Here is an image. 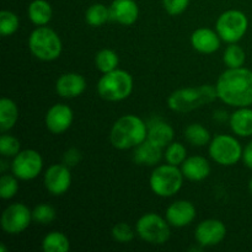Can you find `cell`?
Segmentation results:
<instances>
[{"mask_svg": "<svg viewBox=\"0 0 252 252\" xmlns=\"http://www.w3.org/2000/svg\"><path fill=\"white\" fill-rule=\"evenodd\" d=\"M197 216L196 207L192 202L180 199L170 204L165 213V218L174 228H185L194 220Z\"/></svg>", "mask_w": 252, "mask_h": 252, "instance_id": "15", "label": "cell"}, {"mask_svg": "<svg viewBox=\"0 0 252 252\" xmlns=\"http://www.w3.org/2000/svg\"><path fill=\"white\" fill-rule=\"evenodd\" d=\"M133 85L132 75L128 71L117 68L101 76L97 83V93L103 100L118 102L129 97Z\"/></svg>", "mask_w": 252, "mask_h": 252, "instance_id": "5", "label": "cell"}, {"mask_svg": "<svg viewBox=\"0 0 252 252\" xmlns=\"http://www.w3.org/2000/svg\"><path fill=\"white\" fill-rule=\"evenodd\" d=\"M57 212L51 204L41 203L36 206L32 211V219L34 223L41 224V225H47L51 224L56 219Z\"/></svg>", "mask_w": 252, "mask_h": 252, "instance_id": "33", "label": "cell"}, {"mask_svg": "<svg viewBox=\"0 0 252 252\" xmlns=\"http://www.w3.org/2000/svg\"><path fill=\"white\" fill-rule=\"evenodd\" d=\"M30 21L36 26H46L53 16V10L47 0H33L27 9Z\"/></svg>", "mask_w": 252, "mask_h": 252, "instance_id": "23", "label": "cell"}, {"mask_svg": "<svg viewBox=\"0 0 252 252\" xmlns=\"http://www.w3.org/2000/svg\"><path fill=\"white\" fill-rule=\"evenodd\" d=\"M11 174L21 181L34 180L43 169V159L37 150H21L16 157L12 158Z\"/></svg>", "mask_w": 252, "mask_h": 252, "instance_id": "10", "label": "cell"}, {"mask_svg": "<svg viewBox=\"0 0 252 252\" xmlns=\"http://www.w3.org/2000/svg\"><path fill=\"white\" fill-rule=\"evenodd\" d=\"M5 250H6V249H5V246L1 244V246H0V252H5Z\"/></svg>", "mask_w": 252, "mask_h": 252, "instance_id": "42", "label": "cell"}, {"mask_svg": "<svg viewBox=\"0 0 252 252\" xmlns=\"http://www.w3.org/2000/svg\"><path fill=\"white\" fill-rule=\"evenodd\" d=\"M185 176L179 166L170 164L158 165L149 177L150 189L161 198L174 197L181 189Z\"/></svg>", "mask_w": 252, "mask_h": 252, "instance_id": "6", "label": "cell"}, {"mask_svg": "<svg viewBox=\"0 0 252 252\" xmlns=\"http://www.w3.org/2000/svg\"><path fill=\"white\" fill-rule=\"evenodd\" d=\"M19 120V108L17 105L9 97L0 100V129L2 133L7 132L16 125Z\"/></svg>", "mask_w": 252, "mask_h": 252, "instance_id": "24", "label": "cell"}, {"mask_svg": "<svg viewBox=\"0 0 252 252\" xmlns=\"http://www.w3.org/2000/svg\"><path fill=\"white\" fill-rule=\"evenodd\" d=\"M181 171L185 179L189 181L199 182L206 180L211 175L212 167L208 160L201 155L187 157V159L182 162Z\"/></svg>", "mask_w": 252, "mask_h": 252, "instance_id": "19", "label": "cell"}, {"mask_svg": "<svg viewBox=\"0 0 252 252\" xmlns=\"http://www.w3.org/2000/svg\"><path fill=\"white\" fill-rule=\"evenodd\" d=\"M231 132L241 138L252 137V108L239 107L229 117Z\"/></svg>", "mask_w": 252, "mask_h": 252, "instance_id": "22", "label": "cell"}, {"mask_svg": "<svg viewBox=\"0 0 252 252\" xmlns=\"http://www.w3.org/2000/svg\"><path fill=\"white\" fill-rule=\"evenodd\" d=\"M147 125H148L147 139L149 140V142H152L153 144L165 149L170 143L174 142L175 132H174V128L171 127V125H169V123L165 122V121L160 120V118L149 121V122H147Z\"/></svg>", "mask_w": 252, "mask_h": 252, "instance_id": "20", "label": "cell"}, {"mask_svg": "<svg viewBox=\"0 0 252 252\" xmlns=\"http://www.w3.org/2000/svg\"><path fill=\"white\" fill-rule=\"evenodd\" d=\"M189 5V0H162L165 11L171 16L184 14Z\"/></svg>", "mask_w": 252, "mask_h": 252, "instance_id": "36", "label": "cell"}, {"mask_svg": "<svg viewBox=\"0 0 252 252\" xmlns=\"http://www.w3.org/2000/svg\"><path fill=\"white\" fill-rule=\"evenodd\" d=\"M164 159L167 164L180 166L187 159V149L182 143L172 142L165 148Z\"/></svg>", "mask_w": 252, "mask_h": 252, "instance_id": "30", "label": "cell"}, {"mask_svg": "<svg viewBox=\"0 0 252 252\" xmlns=\"http://www.w3.org/2000/svg\"><path fill=\"white\" fill-rule=\"evenodd\" d=\"M120 58L117 53L112 49L103 48L98 51L95 56V65L97 70H100L102 74L110 73V71L117 69Z\"/></svg>", "mask_w": 252, "mask_h": 252, "instance_id": "28", "label": "cell"}, {"mask_svg": "<svg viewBox=\"0 0 252 252\" xmlns=\"http://www.w3.org/2000/svg\"><path fill=\"white\" fill-rule=\"evenodd\" d=\"M20 20L15 12L10 10H2L0 12V33L2 37L14 34L19 30Z\"/></svg>", "mask_w": 252, "mask_h": 252, "instance_id": "31", "label": "cell"}, {"mask_svg": "<svg viewBox=\"0 0 252 252\" xmlns=\"http://www.w3.org/2000/svg\"><path fill=\"white\" fill-rule=\"evenodd\" d=\"M21 152V144L17 138L10 134H1L0 137V154L2 158H14Z\"/></svg>", "mask_w": 252, "mask_h": 252, "instance_id": "34", "label": "cell"}, {"mask_svg": "<svg viewBox=\"0 0 252 252\" xmlns=\"http://www.w3.org/2000/svg\"><path fill=\"white\" fill-rule=\"evenodd\" d=\"M170 224L166 218H162L157 213L144 214L138 219L135 231L138 236L150 245H164L171 236Z\"/></svg>", "mask_w": 252, "mask_h": 252, "instance_id": "7", "label": "cell"}, {"mask_svg": "<svg viewBox=\"0 0 252 252\" xmlns=\"http://www.w3.org/2000/svg\"><path fill=\"white\" fill-rule=\"evenodd\" d=\"M217 95L221 102L231 107H250L252 105V70L228 68L220 74L216 85Z\"/></svg>", "mask_w": 252, "mask_h": 252, "instance_id": "1", "label": "cell"}, {"mask_svg": "<svg viewBox=\"0 0 252 252\" xmlns=\"http://www.w3.org/2000/svg\"><path fill=\"white\" fill-rule=\"evenodd\" d=\"M14 174H2L0 177V197L2 199H11L19 192V181Z\"/></svg>", "mask_w": 252, "mask_h": 252, "instance_id": "32", "label": "cell"}, {"mask_svg": "<svg viewBox=\"0 0 252 252\" xmlns=\"http://www.w3.org/2000/svg\"><path fill=\"white\" fill-rule=\"evenodd\" d=\"M249 191H250V193L252 194V177L250 181H249Z\"/></svg>", "mask_w": 252, "mask_h": 252, "instance_id": "41", "label": "cell"}, {"mask_svg": "<svg viewBox=\"0 0 252 252\" xmlns=\"http://www.w3.org/2000/svg\"><path fill=\"white\" fill-rule=\"evenodd\" d=\"M229 117H230V116H228V113L223 110H218L214 112V120L219 121V122H224V121L228 120Z\"/></svg>", "mask_w": 252, "mask_h": 252, "instance_id": "39", "label": "cell"}, {"mask_svg": "<svg viewBox=\"0 0 252 252\" xmlns=\"http://www.w3.org/2000/svg\"><path fill=\"white\" fill-rule=\"evenodd\" d=\"M218 97L216 86L201 85L175 90L167 98V106L177 113H187L213 102Z\"/></svg>", "mask_w": 252, "mask_h": 252, "instance_id": "3", "label": "cell"}, {"mask_svg": "<svg viewBox=\"0 0 252 252\" xmlns=\"http://www.w3.org/2000/svg\"><path fill=\"white\" fill-rule=\"evenodd\" d=\"M44 252H66L70 250V241L68 236L61 231H51L42 240Z\"/></svg>", "mask_w": 252, "mask_h": 252, "instance_id": "25", "label": "cell"}, {"mask_svg": "<svg viewBox=\"0 0 252 252\" xmlns=\"http://www.w3.org/2000/svg\"><path fill=\"white\" fill-rule=\"evenodd\" d=\"M6 167H11V164L7 165V162L5 161V158H4V159L0 161V171H1V174H5V171H6Z\"/></svg>", "mask_w": 252, "mask_h": 252, "instance_id": "40", "label": "cell"}, {"mask_svg": "<svg viewBox=\"0 0 252 252\" xmlns=\"http://www.w3.org/2000/svg\"><path fill=\"white\" fill-rule=\"evenodd\" d=\"M249 29V19L243 11L236 9L226 10L217 19L216 31L221 41L226 43H238L244 38Z\"/></svg>", "mask_w": 252, "mask_h": 252, "instance_id": "8", "label": "cell"}, {"mask_svg": "<svg viewBox=\"0 0 252 252\" xmlns=\"http://www.w3.org/2000/svg\"><path fill=\"white\" fill-rule=\"evenodd\" d=\"M240 142L234 135L218 134L209 143L208 152L212 160L220 166H233L243 158Z\"/></svg>", "mask_w": 252, "mask_h": 252, "instance_id": "9", "label": "cell"}, {"mask_svg": "<svg viewBox=\"0 0 252 252\" xmlns=\"http://www.w3.org/2000/svg\"><path fill=\"white\" fill-rule=\"evenodd\" d=\"M108 20H111L110 6L107 7L101 2H96L89 6L85 12V21L91 27L103 26Z\"/></svg>", "mask_w": 252, "mask_h": 252, "instance_id": "27", "label": "cell"}, {"mask_svg": "<svg viewBox=\"0 0 252 252\" xmlns=\"http://www.w3.org/2000/svg\"><path fill=\"white\" fill-rule=\"evenodd\" d=\"M32 219V211L24 203H12L4 209L0 219L1 229L10 235H19L30 226Z\"/></svg>", "mask_w": 252, "mask_h": 252, "instance_id": "11", "label": "cell"}, {"mask_svg": "<svg viewBox=\"0 0 252 252\" xmlns=\"http://www.w3.org/2000/svg\"><path fill=\"white\" fill-rule=\"evenodd\" d=\"M226 226L218 219H206L197 225L194 239L202 248L217 246L225 239Z\"/></svg>", "mask_w": 252, "mask_h": 252, "instance_id": "12", "label": "cell"}, {"mask_svg": "<svg viewBox=\"0 0 252 252\" xmlns=\"http://www.w3.org/2000/svg\"><path fill=\"white\" fill-rule=\"evenodd\" d=\"M162 158H164V149L153 144L148 139L135 147L134 153H133V160L135 164L143 165V166L158 165V162L161 161Z\"/></svg>", "mask_w": 252, "mask_h": 252, "instance_id": "21", "label": "cell"}, {"mask_svg": "<svg viewBox=\"0 0 252 252\" xmlns=\"http://www.w3.org/2000/svg\"><path fill=\"white\" fill-rule=\"evenodd\" d=\"M86 89V80L81 74L65 73L57 79L56 91L61 97L75 98L83 95Z\"/></svg>", "mask_w": 252, "mask_h": 252, "instance_id": "17", "label": "cell"}, {"mask_svg": "<svg viewBox=\"0 0 252 252\" xmlns=\"http://www.w3.org/2000/svg\"><path fill=\"white\" fill-rule=\"evenodd\" d=\"M74 120L73 110L65 103H56L46 113L44 123L53 134H62L70 128Z\"/></svg>", "mask_w": 252, "mask_h": 252, "instance_id": "14", "label": "cell"}, {"mask_svg": "<svg viewBox=\"0 0 252 252\" xmlns=\"http://www.w3.org/2000/svg\"><path fill=\"white\" fill-rule=\"evenodd\" d=\"M148 138L147 122L135 115H125L113 123L110 142L118 150L134 149Z\"/></svg>", "mask_w": 252, "mask_h": 252, "instance_id": "2", "label": "cell"}, {"mask_svg": "<svg viewBox=\"0 0 252 252\" xmlns=\"http://www.w3.org/2000/svg\"><path fill=\"white\" fill-rule=\"evenodd\" d=\"M110 14L112 21L122 26H132L139 17V6L134 0H113Z\"/></svg>", "mask_w": 252, "mask_h": 252, "instance_id": "16", "label": "cell"}, {"mask_svg": "<svg viewBox=\"0 0 252 252\" xmlns=\"http://www.w3.org/2000/svg\"><path fill=\"white\" fill-rule=\"evenodd\" d=\"M29 48L39 61L52 62L61 57L63 43L54 30L47 26H37L29 37Z\"/></svg>", "mask_w": 252, "mask_h": 252, "instance_id": "4", "label": "cell"}, {"mask_svg": "<svg viewBox=\"0 0 252 252\" xmlns=\"http://www.w3.org/2000/svg\"><path fill=\"white\" fill-rule=\"evenodd\" d=\"M185 139L193 147H204L212 140L211 133L201 123H191L185 129Z\"/></svg>", "mask_w": 252, "mask_h": 252, "instance_id": "26", "label": "cell"}, {"mask_svg": "<svg viewBox=\"0 0 252 252\" xmlns=\"http://www.w3.org/2000/svg\"><path fill=\"white\" fill-rule=\"evenodd\" d=\"M135 233L137 231L133 230L132 226L129 224L125 223V221H121V223L116 224L112 228V231H111L113 240L121 244L130 243L134 239Z\"/></svg>", "mask_w": 252, "mask_h": 252, "instance_id": "35", "label": "cell"}, {"mask_svg": "<svg viewBox=\"0 0 252 252\" xmlns=\"http://www.w3.org/2000/svg\"><path fill=\"white\" fill-rule=\"evenodd\" d=\"M223 62L226 68H241L246 62V53L238 43H229L223 54Z\"/></svg>", "mask_w": 252, "mask_h": 252, "instance_id": "29", "label": "cell"}, {"mask_svg": "<svg viewBox=\"0 0 252 252\" xmlns=\"http://www.w3.org/2000/svg\"><path fill=\"white\" fill-rule=\"evenodd\" d=\"M80 152H79L78 149L71 148V149H69L68 152L65 153V155H64V164L68 165V166H74V165H76L80 161Z\"/></svg>", "mask_w": 252, "mask_h": 252, "instance_id": "37", "label": "cell"}, {"mask_svg": "<svg viewBox=\"0 0 252 252\" xmlns=\"http://www.w3.org/2000/svg\"><path fill=\"white\" fill-rule=\"evenodd\" d=\"M241 160H243L244 165H245L246 167L252 170V140L244 147L243 158H241Z\"/></svg>", "mask_w": 252, "mask_h": 252, "instance_id": "38", "label": "cell"}, {"mask_svg": "<svg viewBox=\"0 0 252 252\" xmlns=\"http://www.w3.org/2000/svg\"><path fill=\"white\" fill-rule=\"evenodd\" d=\"M221 38L218 32L207 27L194 30L191 34V44L194 51L202 54H212L220 48Z\"/></svg>", "mask_w": 252, "mask_h": 252, "instance_id": "18", "label": "cell"}, {"mask_svg": "<svg viewBox=\"0 0 252 252\" xmlns=\"http://www.w3.org/2000/svg\"><path fill=\"white\" fill-rule=\"evenodd\" d=\"M43 184L47 191L53 196H62L66 193L71 185V174L68 165H51L44 172Z\"/></svg>", "mask_w": 252, "mask_h": 252, "instance_id": "13", "label": "cell"}]
</instances>
